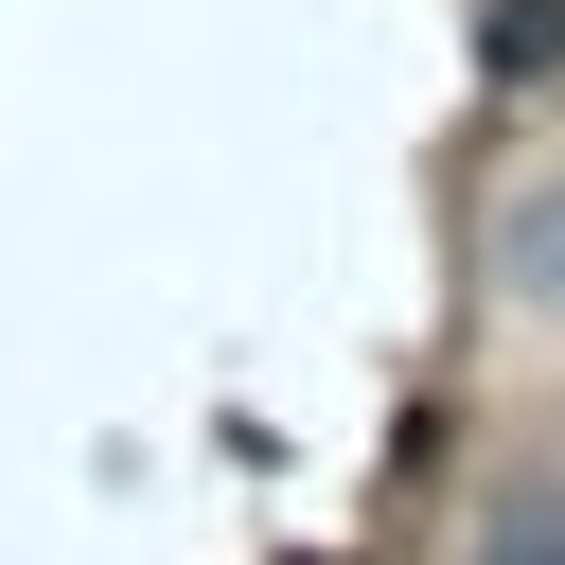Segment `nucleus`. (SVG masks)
Segmentation results:
<instances>
[{"label":"nucleus","instance_id":"1","mask_svg":"<svg viewBox=\"0 0 565 565\" xmlns=\"http://www.w3.org/2000/svg\"><path fill=\"white\" fill-rule=\"evenodd\" d=\"M494 282H512L530 318H565V177H530V194L494 212Z\"/></svg>","mask_w":565,"mask_h":565},{"label":"nucleus","instance_id":"2","mask_svg":"<svg viewBox=\"0 0 565 565\" xmlns=\"http://www.w3.org/2000/svg\"><path fill=\"white\" fill-rule=\"evenodd\" d=\"M477 565H565V494H494L477 512Z\"/></svg>","mask_w":565,"mask_h":565},{"label":"nucleus","instance_id":"3","mask_svg":"<svg viewBox=\"0 0 565 565\" xmlns=\"http://www.w3.org/2000/svg\"><path fill=\"white\" fill-rule=\"evenodd\" d=\"M565 53V0H494V71H547Z\"/></svg>","mask_w":565,"mask_h":565}]
</instances>
